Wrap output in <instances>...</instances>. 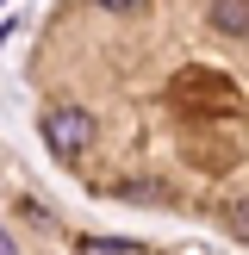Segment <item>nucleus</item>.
I'll list each match as a JSON object with an SVG mask.
<instances>
[{
	"instance_id": "f257e3e1",
	"label": "nucleus",
	"mask_w": 249,
	"mask_h": 255,
	"mask_svg": "<svg viewBox=\"0 0 249 255\" xmlns=\"http://www.w3.org/2000/svg\"><path fill=\"white\" fill-rule=\"evenodd\" d=\"M37 125H44V143L56 149L62 162H75V156H81L87 143H94V119H87L81 106H50V112H44Z\"/></svg>"
},
{
	"instance_id": "f03ea898",
	"label": "nucleus",
	"mask_w": 249,
	"mask_h": 255,
	"mask_svg": "<svg viewBox=\"0 0 249 255\" xmlns=\"http://www.w3.org/2000/svg\"><path fill=\"white\" fill-rule=\"evenodd\" d=\"M212 25L224 37H243L249 31V0H212Z\"/></svg>"
},
{
	"instance_id": "7ed1b4c3",
	"label": "nucleus",
	"mask_w": 249,
	"mask_h": 255,
	"mask_svg": "<svg viewBox=\"0 0 249 255\" xmlns=\"http://www.w3.org/2000/svg\"><path fill=\"white\" fill-rule=\"evenodd\" d=\"M75 255H131V249H124V243H100V237H87Z\"/></svg>"
},
{
	"instance_id": "20e7f679",
	"label": "nucleus",
	"mask_w": 249,
	"mask_h": 255,
	"mask_svg": "<svg viewBox=\"0 0 249 255\" xmlns=\"http://www.w3.org/2000/svg\"><path fill=\"white\" fill-rule=\"evenodd\" d=\"M94 6H106V12H137L143 0H94Z\"/></svg>"
},
{
	"instance_id": "39448f33",
	"label": "nucleus",
	"mask_w": 249,
	"mask_h": 255,
	"mask_svg": "<svg viewBox=\"0 0 249 255\" xmlns=\"http://www.w3.org/2000/svg\"><path fill=\"white\" fill-rule=\"evenodd\" d=\"M0 255H19V249H12V237H6V231H0Z\"/></svg>"
}]
</instances>
